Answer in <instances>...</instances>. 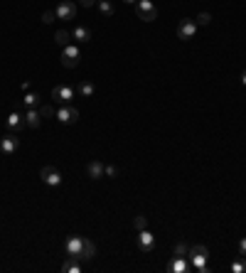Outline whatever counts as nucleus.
Returning <instances> with one entry per match:
<instances>
[{
	"label": "nucleus",
	"instance_id": "nucleus-1",
	"mask_svg": "<svg viewBox=\"0 0 246 273\" xmlns=\"http://www.w3.org/2000/svg\"><path fill=\"white\" fill-rule=\"evenodd\" d=\"M187 256H190V263H192V268H197L199 273H209V268H207L209 248H207L204 244H197V246H192Z\"/></svg>",
	"mask_w": 246,
	"mask_h": 273
},
{
	"label": "nucleus",
	"instance_id": "nucleus-2",
	"mask_svg": "<svg viewBox=\"0 0 246 273\" xmlns=\"http://www.w3.org/2000/svg\"><path fill=\"white\" fill-rule=\"evenodd\" d=\"M136 15L143 23H153L158 18V8L150 3V0H138V3H136Z\"/></svg>",
	"mask_w": 246,
	"mask_h": 273
},
{
	"label": "nucleus",
	"instance_id": "nucleus-3",
	"mask_svg": "<svg viewBox=\"0 0 246 273\" xmlns=\"http://www.w3.org/2000/svg\"><path fill=\"white\" fill-rule=\"evenodd\" d=\"M79 59H82V50H79L77 45L62 47V64H64L67 69H74V67L79 64Z\"/></svg>",
	"mask_w": 246,
	"mask_h": 273
},
{
	"label": "nucleus",
	"instance_id": "nucleus-4",
	"mask_svg": "<svg viewBox=\"0 0 246 273\" xmlns=\"http://www.w3.org/2000/svg\"><path fill=\"white\" fill-rule=\"evenodd\" d=\"M82 248H84V236H77V234H72L67 239V244H64V251H67L69 258H79L82 261Z\"/></svg>",
	"mask_w": 246,
	"mask_h": 273
},
{
	"label": "nucleus",
	"instance_id": "nucleus-5",
	"mask_svg": "<svg viewBox=\"0 0 246 273\" xmlns=\"http://www.w3.org/2000/svg\"><path fill=\"white\" fill-rule=\"evenodd\" d=\"M40 177H42V182L50 185V187H59V185H62V172H59L57 167H52V165H45V167L40 170Z\"/></svg>",
	"mask_w": 246,
	"mask_h": 273
},
{
	"label": "nucleus",
	"instance_id": "nucleus-6",
	"mask_svg": "<svg viewBox=\"0 0 246 273\" xmlns=\"http://www.w3.org/2000/svg\"><path fill=\"white\" fill-rule=\"evenodd\" d=\"M194 35H197V23H194V20H187V18H185V20H182V23L177 25V37H180L182 42H187V40H192Z\"/></svg>",
	"mask_w": 246,
	"mask_h": 273
},
{
	"label": "nucleus",
	"instance_id": "nucleus-7",
	"mask_svg": "<svg viewBox=\"0 0 246 273\" xmlns=\"http://www.w3.org/2000/svg\"><path fill=\"white\" fill-rule=\"evenodd\" d=\"M55 118H57L59 123H67V126H69V123H77V121H79V111H77L72 104H67V106H62V109L57 111Z\"/></svg>",
	"mask_w": 246,
	"mask_h": 273
},
{
	"label": "nucleus",
	"instance_id": "nucleus-8",
	"mask_svg": "<svg viewBox=\"0 0 246 273\" xmlns=\"http://www.w3.org/2000/svg\"><path fill=\"white\" fill-rule=\"evenodd\" d=\"M74 94H77V91H74L72 86H55V89H52V99H55V101H59L62 106L72 104Z\"/></svg>",
	"mask_w": 246,
	"mask_h": 273
},
{
	"label": "nucleus",
	"instance_id": "nucleus-9",
	"mask_svg": "<svg viewBox=\"0 0 246 273\" xmlns=\"http://www.w3.org/2000/svg\"><path fill=\"white\" fill-rule=\"evenodd\" d=\"M55 13H57V20H74L77 5L72 3V0H64V3H59V5L55 8Z\"/></svg>",
	"mask_w": 246,
	"mask_h": 273
},
{
	"label": "nucleus",
	"instance_id": "nucleus-10",
	"mask_svg": "<svg viewBox=\"0 0 246 273\" xmlns=\"http://www.w3.org/2000/svg\"><path fill=\"white\" fill-rule=\"evenodd\" d=\"M138 248H140V251H148V253L155 248V236H153L148 229H140V231H138Z\"/></svg>",
	"mask_w": 246,
	"mask_h": 273
},
{
	"label": "nucleus",
	"instance_id": "nucleus-11",
	"mask_svg": "<svg viewBox=\"0 0 246 273\" xmlns=\"http://www.w3.org/2000/svg\"><path fill=\"white\" fill-rule=\"evenodd\" d=\"M18 148H20L18 136H5L3 140H0V150H3L5 155H15V153H18Z\"/></svg>",
	"mask_w": 246,
	"mask_h": 273
},
{
	"label": "nucleus",
	"instance_id": "nucleus-12",
	"mask_svg": "<svg viewBox=\"0 0 246 273\" xmlns=\"http://www.w3.org/2000/svg\"><path fill=\"white\" fill-rule=\"evenodd\" d=\"M86 175H89L91 180H101V177L106 175V167H104V163H99V160H91V163L86 165Z\"/></svg>",
	"mask_w": 246,
	"mask_h": 273
},
{
	"label": "nucleus",
	"instance_id": "nucleus-13",
	"mask_svg": "<svg viewBox=\"0 0 246 273\" xmlns=\"http://www.w3.org/2000/svg\"><path fill=\"white\" fill-rule=\"evenodd\" d=\"M40 123H42L40 111H37V109H27V111H25V126H27V128H40Z\"/></svg>",
	"mask_w": 246,
	"mask_h": 273
},
{
	"label": "nucleus",
	"instance_id": "nucleus-14",
	"mask_svg": "<svg viewBox=\"0 0 246 273\" xmlns=\"http://www.w3.org/2000/svg\"><path fill=\"white\" fill-rule=\"evenodd\" d=\"M23 126H25V116H23V113H18V111H15V113H10V116H8V128H10L13 133H15V131H20Z\"/></svg>",
	"mask_w": 246,
	"mask_h": 273
},
{
	"label": "nucleus",
	"instance_id": "nucleus-15",
	"mask_svg": "<svg viewBox=\"0 0 246 273\" xmlns=\"http://www.w3.org/2000/svg\"><path fill=\"white\" fill-rule=\"evenodd\" d=\"M96 5H99V13H101L104 18H111V15H116V5L111 3V0H96Z\"/></svg>",
	"mask_w": 246,
	"mask_h": 273
},
{
	"label": "nucleus",
	"instance_id": "nucleus-16",
	"mask_svg": "<svg viewBox=\"0 0 246 273\" xmlns=\"http://www.w3.org/2000/svg\"><path fill=\"white\" fill-rule=\"evenodd\" d=\"M94 91H96V86H94L91 82H79V86H77V94H79L82 99H91Z\"/></svg>",
	"mask_w": 246,
	"mask_h": 273
},
{
	"label": "nucleus",
	"instance_id": "nucleus-17",
	"mask_svg": "<svg viewBox=\"0 0 246 273\" xmlns=\"http://www.w3.org/2000/svg\"><path fill=\"white\" fill-rule=\"evenodd\" d=\"M72 37H74L79 45H86V42L91 40V30H89V27H77V30L72 32Z\"/></svg>",
	"mask_w": 246,
	"mask_h": 273
},
{
	"label": "nucleus",
	"instance_id": "nucleus-18",
	"mask_svg": "<svg viewBox=\"0 0 246 273\" xmlns=\"http://www.w3.org/2000/svg\"><path fill=\"white\" fill-rule=\"evenodd\" d=\"M96 256V246L91 239H84V248H82V261H91Z\"/></svg>",
	"mask_w": 246,
	"mask_h": 273
},
{
	"label": "nucleus",
	"instance_id": "nucleus-19",
	"mask_svg": "<svg viewBox=\"0 0 246 273\" xmlns=\"http://www.w3.org/2000/svg\"><path fill=\"white\" fill-rule=\"evenodd\" d=\"M55 42H57L59 47L72 45V32H69V30H57V32H55Z\"/></svg>",
	"mask_w": 246,
	"mask_h": 273
},
{
	"label": "nucleus",
	"instance_id": "nucleus-20",
	"mask_svg": "<svg viewBox=\"0 0 246 273\" xmlns=\"http://www.w3.org/2000/svg\"><path fill=\"white\" fill-rule=\"evenodd\" d=\"M23 101H25L27 109H37V106L42 104V96L35 94V91H25V99H23Z\"/></svg>",
	"mask_w": 246,
	"mask_h": 273
},
{
	"label": "nucleus",
	"instance_id": "nucleus-21",
	"mask_svg": "<svg viewBox=\"0 0 246 273\" xmlns=\"http://www.w3.org/2000/svg\"><path fill=\"white\" fill-rule=\"evenodd\" d=\"M187 268H190V266H187V261H185V258H177V256H175V261L167 266V271H172V273H185Z\"/></svg>",
	"mask_w": 246,
	"mask_h": 273
},
{
	"label": "nucleus",
	"instance_id": "nucleus-22",
	"mask_svg": "<svg viewBox=\"0 0 246 273\" xmlns=\"http://www.w3.org/2000/svg\"><path fill=\"white\" fill-rule=\"evenodd\" d=\"M62 271H64V273H79V271H82V263H79V258H69V261H64Z\"/></svg>",
	"mask_w": 246,
	"mask_h": 273
},
{
	"label": "nucleus",
	"instance_id": "nucleus-23",
	"mask_svg": "<svg viewBox=\"0 0 246 273\" xmlns=\"http://www.w3.org/2000/svg\"><path fill=\"white\" fill-rule=\"evenodd\" d=\"M37 111H40V116H42V118H52V116H57V109H55V106H50V104H40V106H37Z\"/></svg>",
	"mask_w": 246,
	"mask_h": 273
},
{
	"label": "nucleus",
	"instance_id": "nucleus-24",
	"mask_svg": "<svg viewBox=\"0 0 246 273\" xmlns=\"http://www.w3.org/2000/svg\"><path fill=\"white\" fill-rule=\"evenodd\" d=\"M187 253H190V246H187L185 241H180V244H175V256H177V258H185Z\"/></svg>",
	"mask_w": 246,
	"mask_h": 273
},
{
	"label": "nucleus",
	"instance_id": "nucleus-25",
	"mask_svg": "<svg viewBox=\"0 0 246 273\" xmlns=\"http://www.w3.org/2000/svg\"><path fill=\"white\" fill-rule=\"evenodd\" d=\"M231 271H234V273H246V258L241 256L239 261H234V263H231Z\"/></svg>",
	"mask_w": 246,
	"mask_h": 273
},
{
	"label": "nucleus",
	"instance_id": "nucleus-26",
	"mask_svg": "<svg viewBox=\"0 0 246 273\" xmlns=\"http://www.w3.org/2000/svg\"><path fill=\"white\" fill-rule=\"evenodd\" d=\"M55 20H57V13H55V10H47V13H42V23H45V25H52Z\"/></svg>",
	"mask_w": 246,
	"mask_h": 273
},
{
	"label": "nucleus",
	"instance_id": "nucleus-27",
	"mask_svg": "<svg viewBox=\"0 0 246 273\" xmlns=\"http://www.w3.org/2000/svg\"><path fill=\"white\" fill-rule=\"evenodd\" d=\"M194 23H197V25H209V23H212V15H209V13H199V15L194 18Z\"/></svg>",
	"mask_w": 246,
	"mask_h": 273
},
{
	"label": "nucleus",
	"instance_id": "nucleus-28",
	"mask_svg": "<svg viewBox=\"0 0 246 273\" xmlns=\"http://www.w3.org/2000/svg\"><path fill=\"white\" fill-rule=\"evenodd\" d=\"M133 224H136V229H138V231H140V229H148V219H145V217H143V214H138V217H136V221H133Z\"/></svg>",
	"mask_w": 246,
	"mask_h": 273
},
{
	"label": "nucleus",
	"instance_id": "nucleus-29",
	"mask_svg": "<svg viewBox=\"0 0 246 273\" xmlns=\"http://www.w3.org/2000/svg\"><path fill=\"white\" fill-rule=\"evenodd\" d=\"M106 177H111V180H113V177H118V167L109 165V167H106Z\"/></svg>",
	"mask_w": 246,
	"mask_h": 273
},
{
	"label": "nucleus",
	"instance_id": "nucleus-30",
	"mask_svg": "<svg viewBox=\"0 0 246 273\" xmlns=\"http://www.w3.org/2000/svg\"><path fill=\"white\" fill-rule=\"evenodd\" d=\"M239 253H241V256L246 258V236H244V239L239 241Z\"/></svg>",
	"mask_w": 246,
	"mask_h": 273
},
{
	"label": "nucleus",
	"instance_id": "nucleus-31",
	"mask_svg": "<svg viewBox=\"0 0 246 273\" xmlns=\"http://www.w3.org/2000/svg\"><path fill=\"white\" fill-rule=\"evenodd\" d=\"M79 3H82L84 8H91V5H96V0H79Z\"/></svg>",
	"mask_w": 246,
	"mask_h": 273
},
{
	"label": "nucleus",
	"instance_id": "nucleus-32",
	"mask_svg": "<svg viewBox=\"0 0 246 273\" xmlns=\"http://www.w3.org/2000/svg\"><path fill=\"white\" fill-rule=\"evenodd\" d=\"M241 84H244V86H246V69H244V72H241Z\"/></svg>",
	"mask_w": 246,
	"mask_h": 273
},
{
	"label": "nucleus",
	"instance_id": "nucleus-33",
	"mask_svg": "<svg viewBox=\"0 0 246 273\" xmlns=\"http://www.w3.org/2000/svg\"><path fill=\"white\" fill-rule=\"evenodd\" d=\"M123 3H128V5H136V3H138V0H123Z\"/></svg>",
	"mask_w": 246,
	"mask_h": 273
}]
</instances>
